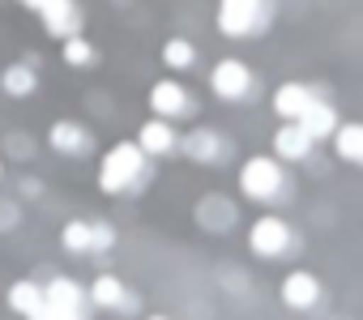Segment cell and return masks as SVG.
<instances>
[{"mask_svg":"<svg viewBox=\"0 0 363 320\" xmlns=\"http://www.w3.org/2000/svg\"><path fill=\"white\" fill-rule=\"evenodd\" d=\"M145 176H150V158L137 149V141H120V145H111L107 158H103V167H99V184H103V193H116V197L137 193V188L145 184Z\"/></svg>","mask_w":363,"mask_h":320,"instance_id":"6da1fadb","label":"cell"},{"mask_svg":"<svg viewBox=\"0 0 363 320\" xmlns=\"http://www.w3.org/2000/svg\"><path fill=\"white\" fill-rule=\"evenodd\" d=\"M265 26V0H218V30L227 39H244Z\"/></svg>","mask_w":363,"mask_h":320,"instance_id":"3957f363","label":"cell"},{"mask_svg":"<svg viewBox=\"0 0 363 320\" xmlns=\"http://www.w3.org/2000/svg\"><path fill=\"white\" fill-rule=\"evenodd\" d=\"M39 18H43V30L52 39H73L82 30V9L73 5V0H48V5L39 9Z\"/></svg>","mask_w":363,"mask_h":320,"instance_id":"9c48e42d","label":"cell"},{"mask_svg":"<svg viewBox=\"0 0 363 320\" xmlns=\"http://www.w3.org/2000/svg\"><path fill=\"white\" fill-rule=\"evenodd\" d=\"M150 107H154V120H171V115H189L193 98L179 81H154L150 86Z\"/></svg>","mask_w":363,"mask_h":320,"instance_id":"52a82bcc","label":"cell"},{"mask_svg":"<svg viewBox=\"0 0 363 320\" xmlns=\"http://www.w3.org/2000/svg\"><path fill=\"white\" fill-rule=\"evenodd\" d=\"M18 5H26V9H35V13H39V9L48 5V0H18Z\"/></svg>","mask_w":363,"mask_h":320,"instance_id":"603a6c76","label":"cell"},{"mask_svg":"<svg viewBox=\"0 0 363 320\" xmlns=\"http://www.w3.org/2000/svg\"><path fill=\"white\" fill-rule=\"evenodd\" d=\"M184 154L193 158V163H201V167H218L223 158L231 154V145H227L214 128H193V132L184 137Z\"/></svg>","mask_w":363,"mask_h":320,"instance_id":"ba28073f","label":"cell"},{"mask_svg":"<svg viewBox=\"0 0 363 320\" xmlns=\"http://www.w3.org/2000/svg\"><path fill=\"white\" fill-rule=\"evenodd\" d=\"M210 86H214V94H218V98L240 103V98H248V94H252V73H248L240 60H223V64L210 73Z\"/></svg>","mask_w":363,"mask_h":320,"instance_id":"8992f818","label":"cell"},{"mask_svg":"<svg viewBox=\"0 0 363 320\" xmlns=\"http://www.w3.org/2000/svg\"><path fill=\"white\" fill-rule=\"evenodd\" d=\"M137 149H141L145 158H167L171 149H179V137H175V128H171L167 120H150V124H141V132H137Z\"/></svg>","mask_w":363,"mask_h":320,"instance_id":"30bf717a","label":"cell"},{"mask_svg":"<svg viewBox=\"0 0 363 320\" xmlns=\"http://www.w3.org/2000/svg\"><path fill=\"white\" fill-rule=\"evenodd\" d=\"M0 86H5V94H9V98H30V94H35V86H39V77H35V69H30V64H9V69H5V77H0Z\"/></svg>","mask_w":363,"mask_h":320,"instance_id":"ffe728a7","label":"cell"},{"mask_svg":"<svg viewBox=\"0 0 363 320\" xmlns=\"http://www.w3.org/2000/svg\"><path fill=\"white\" fill-rule=\"evenodd\" d=\"M240 188H244V197H252V201H278L282 188H286L282 163H278V158H261V154L248 158L244 171H240Z\"/></svg>","mask_w":363,"mask_h":320,"instance_id":"7a4b0ae2","label":"cell"},{"mask_svg":"<svg viewBox=\"0 0 363 320\" xmlns=\"http://www.w3.org/2000/svg\"><path fill=\"white\" fill-rule=\"evenodd\" d=\"M274 154L282 158V163H303V158L312 154V137L295 120H286V128L274 132Z\"/></svg>","mask_w":363,"mask_h":320,"instance_id":"7c38bea8","label":"cell"},{"mask_svg":"<svg viewBox=\"0 0 363 320\" xmlns=\"http://www.w3.org/2000/svg\"><path fill=\"white\" fill-rule=\"evenodd\" d=\"M312 141H320V137H333V128H337V111H333V103L329 98H316L299 120H295Z\"/></svg>","mask_w":363,"mask_h":320,"instance_id":"5bb4252c","label":"cell"},{"mask_svg":"<svg viewBox=\"0 0 363 320\" xmlns=\"http://www.w3.org/2000/svg\"><path fill=\"white\" fill-rule=\"evenodd\" d=\"M316 98H320V94H316L312 86H303V81H286V86H278L274 107H278V115H282V120H299Z\"/></svg>","mask_w":363,"mask_h":320,"instance_id":"8fae6325","label":"cell"},{"mask_svg":"<svg viewBox=\"0 0 363 320\" xmlns=\"http://www.w3.org/2000/svg\"><path fill=\"white\" fill-rule=\"evenodd\" d=\"M9 307H13L18 316H26V320H39L43 307H48L43 286H39V282H13V286H9Z\"/></svg>","mask_w":363,"mask_h":320,"instance_id":"9a60e30c","label":"cell"},{"mask_svg":"<svg viewBox=\"0 0 363 320\" xmlns=\"http://www.w3.org/2000/svg\"><path fill=\"white\" fill-rule=\"evenodd\" d=\"M90 303H99L107 312H120V307H128V290L116 273H99L94 286H90Z\"/></svg>","mask_w":363,"mask_h":320,"instance_id":"e0dca14e","label":"cell"},{"mask_svg":"<svg viewBox=\"0 0 363 320\" xmlns=\"http://www.w3.org/2000/svg\"><path fill=\"white\" fill-rule=\"evenodd\" d=\"M162 60H167L171 69H193V64H197V47H193L189 39H167Z\"/></svg>","mask_w":363,"mask_h":320,"instance_id":"44dd1931","label":"cell"},{"mask_svg":"<svg viewBox=\"0 0 363 320\" xmlns=\"http://www.w3.org/2000/svg\"><path fill=\"white\" fill-rule=\"evenodd\" d=\"M333 149H337L342 163L359 167V163H363V128H359V124H337V128H333Z\"/></svg>","mask_w":363,"mask_h":320,"instance_id":"d6986e66","label":"cell"},{"mask_svg":"<svg viewBox=\"0 0 363 320\" xmlns=\"http://www.w3.org/2000/svg\"><path fill=\"white\" fill-rule=\"evenodd\" d=\"M94 43L90 39H82V35H73V39H65V60L73 64V69H86V64H94Z\"/></svg>","mask_w":363,"mask_h":320,"instance_id":"7402d4cb","label":"cell"},{"mask_svg":"<svg viewBox=\"0 0 363 320\" xmlns=\"http://www.w3.org/2000/svg\"><path fill=\"white\" fill-rule=\"evenodd\" d=\"M248 248L257 252V256H282L286 248H291V227L282 222V218H257L252 222V231H248Z\"/></svg>","mask_w":363,"mask_h":320,"instance_id":"5b68a950","label":"cell"},{"mask_svg":"<svg viewBox=\"0 0 363 320\" xmlns=\"http://www.w3.org/2000/svg\"><path fill=\"white\" fill-rule=\"evenodd\" d=\"M150 320H167V316H150Z\"/></svg>","mask_w":363,"mask_h":320,"instance_id":"cb8c5ba5","label":"cell"},{"mask_svg":"<svg viewBox=\"0 0 363 320\" xmlns=\"http://www.w3.org/2000/svg\"><path fill=\"white\" fill-rule=\"evenodd\" d=\"M316 299H320V282H316L312 273H303V269L286 273V282H282V303H286V307L303 312V307H312Z\"/></svg>","mask_w":363,"mask_h":320,"instance_id":"4fadbf2b","label":"cell"},{"mask_svg":"<svg viewBox=\"0 0 363 320\" xmlns=\"http://www.w3.org/2000/svg\"><path fill=\"white\" fill-rule=\"evenodd\" d=\"M48 141H52V149H60V154H86V149H90V132H86L82 124H73V120H56L52 132H48Z\"/></svg>","mask_w":363,"mask_h":320,"instance_id":"2e32d148","label":"cell"},{"mask_svg":"<svg viewBox=\"0 0 363 320\" xmlns=\"http://www.w3.org/2000/svg\"><path fill=\"white\" fill-rule=\"evenodd\" d=\"M60 239L69 252H107L116 244V231L107 222H69L60 231Z\"/></svg>","mask_w":363,"mask_h":320,"instance_id":"277c9868","label":"cell"},{"mask_svg":"<svg viewBox=\"0 0 363 320\" xmlns=\"http://www.w3.org/2000/svg\"><path fill=\"white\" fill-rule=\"evenodd\" d=\"M43 299H48L52 307H73V312L86 307V290H82L73 278H52V282L43 286Z\"/></svg>","mask_w":363,"mask_h":320,"instance_id":"ac0fdd59","label":"cell"}]
</instances>
